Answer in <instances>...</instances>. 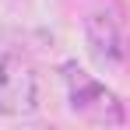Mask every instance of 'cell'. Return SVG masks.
Returning <instances> with one entry per match:
<instances>
[{
	"mask_svg": "<svg viewBox=\"0 0 130 130\" xmlns=\"http://www.w3.org/2000/svg\"><path fill=\"white\" fill-rule=\"evenodd\" d=\"M63 74V88H67V102H70V112L81 116L95 127H120L127 120L123 112V102L116 91H109L99 77H91L85 67H77L74 60L60 67Z\"/></svg>",
	"mask_w": 130,
	"mask_h": 130,
	"instance_id": "7a4b0ae2",
	"label": "cell"
},
{
	"mask_svg": "<svg viewBox=\"0 0 130 130\" xmlns=\"http://www.w3.org/2000/svg\"><path fill=\"white\" fill-rule=\"evenodd\" d=\"M42 102L39 67L21 53H0V116H28Z\"/></svg>",
	"mask_w": 130,
	"mask_h": 130,
	"instance_id": "3957f363",
	"label": "cell"
},
{
	"mask_svg": "<svg viewBox=\"0 0 130 130\" xmlns=\"http://www.w3.org/2000/svg\"><path fill=\"white\" fill-rule=\"evenodd\" d=\"M85 42L102 70L123 74L130 67V25L116 0H91L85 7Z\"/></svg>",
	"mask_w": 130,
	"mask_h": 130,
	"instance_id": "6da1fadb",
	"label": "cell"
}]
</instances>
